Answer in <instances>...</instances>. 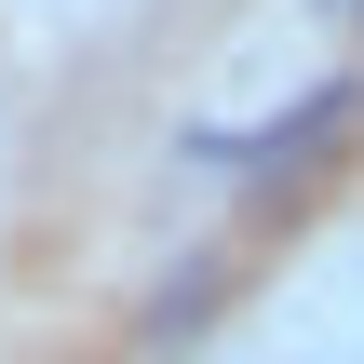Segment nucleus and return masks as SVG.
I'll use <instances>...</instances> for the list:
<instances>
[{
  "mask_svg": "<svg viewBox=\"0 0 364 364\" xmlns=\"http://www.w3.org/2000/svg\"><path fill=\"white\" fill-rule=\"evenodd\" d=\"M311 14H338V27H364V0H311Z\"/></svg>",
  "mask_w": 364,
  "mask_h": 364,
  "instance_id": "f257e3e1",
  "label": "nucleus"
}]
</instances>
